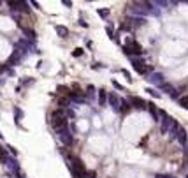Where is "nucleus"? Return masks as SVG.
Here are the masks:
<instances>
[{"mask_svg":"<svg viewBox=\"0 0 188 178\" xmlns=\"http://www.w3.org/2000/svg\"><path fill=\"white\" fill-rule=\"evenodd\" d=\"M51 125L56 130L69 129V122H67V116H65L63 109H55L53 113H51Z\"/></svg>","mask_w":188,"mask_h":178,"instance_id":"1","label":"nucleus"},{"mask_svg":"<svg viewBox=\"0 0 188 178\" xmlns=\"http://www.w3.org/2000/svg\"><path fill=\"white\" fill-rule=\"evenodd\" d=\"M69 167H70V173H72V176L74 178H85L86 176V167H85V164L81 162V159H77V157H72L70 159V164H69Z\"/></svg>","mask_w":188,"mask_h":178,"instance_id":"2","label":"nucleus"},{"mask_svg":"<svg viewBox=\"0 0 188 178\" xmlns=\"http://www.w3.org/2000/svg\"><path fill=\"white\" fill-rule=\"evenodd\" d=\"M123 53L129 55V57H132V58H135L137 55H142V48H141L139 43H135V41H127V44L123 46Z\"/></svg>","mask_w":188,"mask_h":178,"instance_id":"3","label":"nucleus"},{"mask_svg":"<svg viewBox=\"0 0 188 178\" xmlns=\"http://www.w3.org/2000/svg\"><path fill=\"white\" fill-rule=\"evenodd\" d=\"M132 64H134V69L139 72V74H150L151 71H153V67L151 65H146L142 60L139 58H132Z\"/></svg>","mask_w":188,"mask_h":178,"instance_id":"4","label":"nucleus"},{"mask_svg":"<svg viewBox=\"0 0 188 178\" xmlns=\"http://www.w3.org/2000/svg\"><path fill=\"white\" fill-rule=\"evenodd\" d=\"M7 7H11L12 11H23V12H30L27 2H18V0H7Z\"/></svg>","mask_w":188,"mask_h":178,"instance_id":"5","label":"nucleus"},{"mask_svg":"<svg viewBox=\"0 0 188 178\" xmlns=\"http://www.w3.org/2000/svg\"><path fill=\"white\" fill-rule=\"evenodd\" d=\"M129 103H130V106L135 108V109H148V103H146L144 99L137 97V95H130Z\"/></svg>","mask_w":188,"mask_h":178,"instance_id":"6","label":"nucleus"},{"mask_svg":"<svg viewBox=\"0 0 188 178\" xmlns=\"http://www.w3.org/2000/svg\"><path fill=\"white\" fill-rule=\"evenodd\" d=\"M58 138L60 141L63 143L65 146H70L72 143H74V136L69 132V129H63V130H58Z\"/></svg>","mask_w":188,"mask_h":178,"instance_id":"7","label":"nucleus"},{"mask_svg":"<svg viewBox=\"0 0 188 178\" xmlns=\"http://www.w3.org/2000/svg\"><path fill=\"white\" fill-rule=\"evenodd\" d=\"M107 103H109V106H111L114 111H120V106H121V99H120L114 92H109V94H107Z\"/></svg>","mask_w":188,"mask_h":178,"instance_id":"8","label":"nucleus"},{"mask_svg":"<svg viewBox=\"0 0 188 178\" xmlns=\"http://www.w3.org/2000/svg\"><path fill=\"white\" fill-rule=\"evenodd\" d=\"M160 90H164L165 94H169L172 99H179V92H177V90L171 85V83H162V85H160Z\"/></svg>","mask_w":188,"mask_h":178,"instance_id":"9","label":"nucleus"},{"mask_svg":"<svg viewBox=\"0 0 188 178\" xmlns=\"http://www.w3.org/2000/svg\"><path fill=\"white\" fill-rule=\"evenodd\" d=\"M125 21L129 23L130 27H142V25H146V18H141V16H132V18H127Z\"/></svg>","mask_w":188,"mask_h":178,"instance_id":"10","label":"nucleus"},{"mask_svg":"<svg viewBox=\"0 0 188 178\" xmlns=\"http://www.w3.org/2000/svg\"><path fill=\"white\" fill-rule=\"evenodd\" d=\"M148 80H150V83H153V85H156V86H160L162 83H165L164 74H160V72H151Z\"/></svg>","mask_w":188,"mask_h":178,"instance_id":"11","label":"nucleus"},{"mask_svg":"<svg viewBox=\"0 0 188 178\" xmlns=\"http://www.w3.org/2000/svg\"><path fill=\"white\" fill-rule=\"evenodd\" d=\"M176 139L181 143V145H186V139H188V134H186V130L183 129V127H179V130L176 132Z\"/></svg>","mask_w":188,"mask_h":178,"instance_id":"12","label":"nucleus"},{"mask_svg":"<svg viewBox=\"0 0 188 178\" xmlns=\"http://www.w3.org/2000/svg\"><path fill=\"white\" fill-rule=\"evenodd\" d=\"M106 104H107V92L100 88L98 90V106H106Z\"/></svg>","mask_w":188,"mask_h":178,"instance_id":"13","label":"nucleus"},{"mask_svg":"<svg viewBox=\"0 0 188 178\" xmlns=\"http://www.w3.org/2000/svg\"><path fill=\"white\" fill-rule=\"evenodd\" d=\"M148 109H150V113H151V116L155 118V122H160V109H156L153 104H150L148 103Z\"/></svg>","mask_w":188,"mask_h":178,"instance_id":"14","label":"nucleus"},{"mask_svg":"<svg viewBox=\"0 0 188 178\" xmlns=\"http://www.w3.org/2000/svg\"><path fill=\"white\" fill-rule=\"evenodd\" d=\"M132 106H130L129 99H121V106H120V113H129Z\"/></svg>","mask_w":188,"mask_h":178,"instance_id":"15","label":"nucleus"},{"mask_svg":"<svg viewBox=\"0 0 188 178\" xmlns=\"http://www.w3.org/2000/svg\"><path fill=\"white\" fill-rule=\"evenodd\" d=\"M55 30H56V34H58L60 37H69V28H67V27L56 25V27H55Z\"/></svg>","mask_w":188,"mask_h":178,"instance_id":"16","label":"nucleus"},{"mask_svg":"<svg viewBox=\"0 0 188 178\" xmlns=\"http://www.w3.org/2000/svg\"><path fill=\"white\" fill-rule=\"evenodd\" d=\"M23 32L27 34V37H28V39H35V37H37V34H35V30H33L32 27L25 28V30H23Z\"/></svg>","mask_w":188,"mask_h":178,"instance_id":"17","label":"nucleus"},{"mask_svg":"<svg viewBox=\"0 0 188 178\" xmlns=\"http://www.w3.org/2000/svg\"><path fill=\"white\" fill-rule=\"evenodd\" d=\"M18 60H20V53L16 51V53H14V55L11 57V58L7 60V67H9V65H16V62H18Z\"/></svg>","mask_w":188,"mask_h":178,"instance_id":"18","label":"nucleus"},{"mask_svg":"<svg viewBox=\"0 0 188 178\" xmlns=\"http://www.w3.org/2000/svg\"><path fill=\"white\" fill-rule=\"evenodd\" d=\"M177 103L181 104L183 108H186V109H188V95H181V97L177 99Z\"/></svg>","mask_w":188,"mask_h":178,"instance_id":"19","label":"nucleus"},{"mask_svg":"<svg viewBox=\"0 0 188 178\" xmlns=\"http://www.w3.org/2000/svg\"><path fill=\"white\" fill-rule=\"evenodd\" d=\"M146 92L150 94L151 97H155V99H160V97H162V95H160V92H156L155 88H146Z\"/></svg>","mask_w":188,"mask_h":178,"instance_id":"20","label":"nucleus"},{"mask_svg":"<svg viewBox=\"0 0 188 178\" xmlns=\"http://www.w3.org/2000/svg\"><path fill=\"white\" fill-rule=\"evenodd\" d=\"M56 90H58V94H63V95H67V97H69V94H70L69 86H62V85H60L58 88H56Z\"/></svg>","mask_w":188,"mask_h":178,"instance_id":"21","label":"nucleus"},{"mask_svg":"<svg viewBox=\"0 0 188 178\" xmlns=\"http://www.w3.org/2000/svg\"><path fill=\"white\" fill-rule=\"evenodd\" d=\"M98 16H100V18H104V20H106V18H107L109 16V12H111V11H109V9H98Z\"/></svg>","mask_w":188,"mask_h":178,"instance_id":"22","label":"nucleus"},{"mask_svg":"<svg viewBox=\"0 0 188 178\" xmlns=\"http://www.w3.org/2000/svg\"><path fill=\"white\" fill-rule=\"evenodd\" d=\"M20 83L25 85V86H28V85H32V83H33V78H25V80H21Z\"/></svg>","mask_w":188,"mask_h":178,"instance_id":"23","label":"nucleus"},{"mask_svg":"<svg viewBox=\"0 0 188 178\" xmlns=\"http://www.w3.org/2000/svg\"><path fill=\"white\" fill-rule=\"evenodd\" d=\"M83 53H85V51H83L81 48H77V49H74V51H72V57H76V58H77V57H83Z\"/></svg>","mask_w":188,"mask_h":178,"instance_id":"24","label":"nucleus"},{"mask_svg":"<svg viewBox=\"0 0 188 178\" xmlns=\"http://www.w3.org/2000/svg\"><path fill=\"white\" fill-rule=\"evenodd\" d=\"M14 116H16V124L18 125H20V116H23V113H21V111H20V109H14Z\"/></svg>","mask_w":188,"mask_h":178,"instance_id":"25","label":"nucleus"},{"mask_svg":"<svg viewBox=\"0 0 188 178\" xmlns=\"http://www.w3.org/2000/svg\"><path fill=\"white\" fill-rule=\"evenodd\" d=\"M93 92H95V86L90 85V86H88V92H86V95H93Z\"/></svg>","mask_w":188,"mask_h":178,"instance_id":"26","label":"nucleus"},{"mask_svg":"<svg viewBox=\"0 0 188 178\" xmlns=\"http://www.w3.org/2000/svg\"><path fill=\"white\" fill-rule=\"evenodd\" d=\"M113 86H114V88H118V90H125V88H123L121 85H120L118 81H113Z\"/></svg>","mask_w":188,"mask_h":178,"instance_id":"27","label":"nucleus"},{"mask_svg":"<svg viewBox=\"0 0 188 178\" xmlns=\"http://www.w3.org/2000/svg\"><path fill=\"white\" fill-rule=\"evenodd\" d=\"M7 148H9V152H11L12 155H16L18 152H16V148H14V146H7Z\"/></svg>","mask_w":188,"mask_h":178,"instance_id":"28","label":"nucleus"},{"mask_svg":"<svg viewBox=\"0 0 188 178\" xmlns=\"http://www.w3.org/2000/svg\"><path fill=\"white\" fill-rule=\"evenodd\" d=\"M79 25H81V27H85V28H86V27H88V23H86V21H85V20H79Z\"/></svg>","mask_w":188,"mask_h":178,"instance_id":"29","label":"nucleus"},{"mask_svg":"<svg viewBox=\"0 0 188 178\" xmlns=\"http://www.w3.org/2000/svg\"><path fill=\"white\" fill-rule=\"evenodd\" d=\"M156 178H174V176H171V175H158Z\"/></svg>","mask_w":188,"mask_h":178,"instance_id":"30","label":"nucleus"},{"mask_svg":"<svg viewBox=\"0 0 188 178\" xmlns=\"http://www.w3.org/2000/svg\"><path fill=\"white\" fill-rule=\"evenodd\" d=\"M63 6H67V7H72V2H69V0H63Z\"/></svg>","mask_w":188,"mask_h":178,"instance_id":"31","label":"nucleus"},{"mask_svg":"<svg viewBox=\"0 0 188 178\" xmlns=\"http://www.w3.org/2000/svg\"><path fill=\"white\" fill-rule=\"evenodd\" d=\"M6 69H7V64H4V65L0 64V72H4V71H6Z\"/></svg>","mask_w":188,"mask_h":178,"instance_id":"32","label":"nucleus"},{"mask_svg":"<svg viewBox=\"0 0 188 178\" xmlns=\"http://www.w3.org/2000/svg\"><path fill=\"white\" fill-rule=\"evenodd\" d=\"M185 153H186V157H188V145H186V148H185Z\"/></svg>","mask_w":188,"mask_h":178,"instance_id":"33","label":"nucleus"},{"mask_svg":"<svg viewBox=\"0 0 188 178\" xmlns=\"http://www.w3.org/2000/svg\"><path fill=\"white\" fill-rule=\"evenodd\" d=\"M0 138H2V134H0Z\"/></svg>","mask_w":188,"mask_h":178,"instance_id":"34","label":"nucleus"},{"mask_svg":"<svg viewBox=\"0 0 188 178\" xmlns=\"http://www.w3.org/2000/svg\"><path fill=\"white\" fill-rule=\"evenodd\" d=\"M186 178H188V175H186Z\"/></svg>","mask_w":188,"mask_h":178,"instance_id":"35","label":"nucleus"}]
</instances>
